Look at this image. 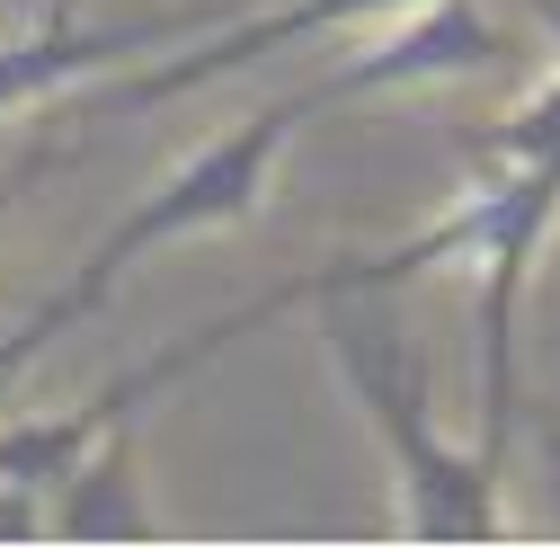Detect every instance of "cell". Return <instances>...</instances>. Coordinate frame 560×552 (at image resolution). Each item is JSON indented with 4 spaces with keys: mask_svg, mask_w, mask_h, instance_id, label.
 I'll list each match as a JSON object with an SVG mask.
<instances>
[{
    "mask_svg": "<svg viewBox=\"0 0 560 552\" xmlns=\"http://www.w3.org/2000/svg\"><path fill=\"white\" fill-rule=\"evenodd\" d=\"M329 99H320V81H303V90H276L258 116H241V125H223L214 143H196L133 215L72 267V286H54L10 338H0V392H10L62 330H81L90 312H107V295L125 286V267L133 258H152V250H170V241H196V232H241V223H258V205H267V179H276V152L294 143V134L320 116Z\"/></svg>",
    "mask_w": 560,
    "mask_h": 552,
    "instance_id": "6da1fadb",
    "label": "cell"
},
{
    "mask_svg": "<svg viewBox=\"0 0 560 552\" xmlns=\"http://www.w3.org/2000/svg\"><path fill=\"white\" fill-rule=\"evenodd\" d=\"M329 366L347 401L365 410V428L383 437L400 472V526L428 543H489L508 534V455L489 446H445L428 419V366L418 348L374 321V312H329Z\"/></svg>",
    "mask_w": 560,
    "mask_h": 552,
    "instance_id": "7a4b0ae2",
    "label": "cell"
},
{
    "mask_svg": "<svg viewBox=\"0 0 560 552\" xmlns=\"http://www.w3.org/2000/svg\"><path fill=\"white\" fill-rule=\"evenodd\" d=\"M223 19H241L232 0H196V10H161V19L98 27V19H81V0H45L36 27L0 45V116H10V107H36V99H54V90H72V81H98V72H116L125 54H152V45H178V36H196V27H223Z\"/></svg>",
    "mask_w": 560,
    "mask_h": 552,
    "instance_id": "3957f363",
    "label": "cell"
},
{
    "mask_svg": "<svg viewBox=\"0 0 560 552\" xmlns=\"http://www.w3.org/2000/svg\"><path fill=\"white\" fill-rule=\"evenodd\" d=\"M508 54L516 45L499 36V19H489L480 0H409V19L392 36L329 62L320 99L347 107V99H383V90H418V81H480V72H499Z\"/></svg>",
    "mask_w": 560,
    "mask_h": 552,
    "instance_id": "277c9868",
    "label": "cell"
},
{
    "mask_svg": "<svg viewBox=\"0 0 560 552\" xmlns=\"http://www.w3.org/2000/svg\"><path fill=\"white\" fill-rule=\"evenodd\" d=\"M383 10H409V0H276V10H241V19H223L214 36H205L196 54H178V62H161V72H143V81H125V90L90 99L81 116H90V125H107V116H133V107L187 99V90L223 81V72H249V62L285 54V45H303V36H338V27L383 19Z\"/></svg>",
    "mask_w": 560,
    "mask_h": 552,
    "instance_id": "5b68a950",
    "label": "cell"
},
{
    "mask_svg": "<svg viewBox=\"0 0 560 552\" xmlns=\"http://www.w3.org/2000/svg\"><path fill=\"white\" fill-rule=\"evenodd\" d=\"M152 517V481H143V437L133 419H116L72 472L45 491V534H72V543H143Z\"/></svg>",
    "mask_w": 560,
    "mask_h": 552,
    "instance_id": "8992f818",
    "label": "cell"
},
{
    "mask_svg": "<svg viewBox=\"0 0 560 552\" xmlns=\"http://www.w3.org/2000/svg\"><path fill=\"white\" fill-rule=\"evenodd\" d=\"M72 161V134H36V143L19 152V161H0V241H10V223H19V205Z\"/></svg>",
    "mask_w": 560,
    "mask_h": 552,
    "instance_id": "52a82bcc",
    "label": "cell"
}]
</instances>
